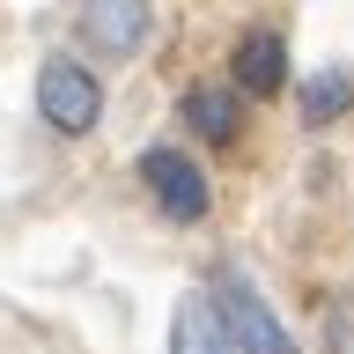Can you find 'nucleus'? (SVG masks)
Masks as SVG:
<instances>
[{
    "instance_id": "6",
    "label": "nucleus",
    "mask_w": 354,
    "mask_h": 354,
    "mask_svg": "<svg viewBox=\"0 0 354 354\" xmlns=\"http://www.w3.org/2000/svg\"><path fill=\"white\" fill-rule=\"evenodd\" d=\"M82 37L111 59H126L148 37V0H82Z\"/></svg>"
},
{
    "instance_id": "5",
    "label": "nucleus",
    "mask_w": 354,
    "mask_h": 354,
    "mask_svg": "<svg viewBox=\"0 0 354 354\" xmlns=\"http://www.w3.org/2000/svg\"><path fill=\"white\" fill-rule=\"evenodd\" d=\"M229 74H236V88L251 96V104L281 96V88H288V44H281V30H243L236 52H229Z\"/></svg>"
},
{
    "instance_id": "8",
    "label": "nucleus",
    "mask_w": 354,
    "mask_h": 354,
    "mask_svg": "<svg viewBox=\"0 0 354 354\" xmlns=\"http://www.w3.org/2000/svg\"><path fill=\"white\" fill-rule=\"evenodd\" d=\"M354 111V66H317L303 82V126H339Z\"/></svg>"
},
{
    "instance_id": "9",
    "label": "nucleus",
    "mask_w": 354,
    "mask_h": 354,
    "mask_svg": "<svg viewBox=\"0 0 354 354\" xmlns=\"http://www.w3.org/2000/svg\"><path fill=\"white\" fill-rule=\"evenodd\" d=\"M325 347L332 354H354V303H347V295L325 303Z\"/></svg>"
},
{
    "instance_id": "3",
    "label": "nucleus",
    "mask_w": 354,
    "mask_h": 354,
    "mask_svg": "<svg viewBox=\"0 0 354 354\" xmlns=\"http://www.w3.org/2000/svg\"><path fill=\"white\" fill-rule=\"evenodd\" d=\"M37 118H44L52 133H66V140L96 133V118H104V82H96L82 59L52 52V59L37 66Z\"/></svg>"
},
{
    "instance_id": "7",
    "label": "nucleus",
    "mask_w": 354,
    "mask_h": 354,
    "mask_svg": "<svg viewBox=\"0 0 354 354\" xmlns=\"http://www.w3.org/2000/svg\"><path fill=\"white\" fill-rule=\"evenodd\" d=\"M170 354H236L207 295H185V303H177V317H170Z\"/></svg>"
},
{
    "instance_id": "2",
    "label": "nucleus",
    "mask_w": 354,
    "mask_h": 354,
    "mask_svg": "<svg viewBox=\"0 0 354 354\" xmlns=\"http://www.w3.org/2000/svg\"><path fill=\"white\" fill-rule=\"evenodd\" d=\"M133 170H140V192L155 199V214H162V221L192 229V221L214 214V185H207V170H199L185 148H148Z\"/></svg>"
},
{
    "instance_id": "4",
    "label": "nucleus",
    "mask_w": 354,
    "mask_h": 354,
    "mask_svg": "<svg viewBox=\"0 0 354 354\" xmlns=\"http://www.w3.org/2000/svg\"><path fill=\"white\" fill-rule=\"evenodd\" d=\"M177 118L192 126V140H207V148H236L243 133V88H214V82H192L185 96H177Z\"/></svg>"
},
{
    "instance_id": "1",
    "label": "nucleus",
    "mask_w": 354,
    "mask_h": 354,
    "mask_svg": "<svg viewBox=\"0 0 354 354\" xmlns=\"http://www.w3.org/2000/svg\"><path fill=\"white\" fill-rule=\"evenodd\" d=\"M207 303H214V317H221V332H229L236 354H295V332L273 317V303L259 295V281L236 259H221L207 273Z\"/></svg>"
}]
</instances>
